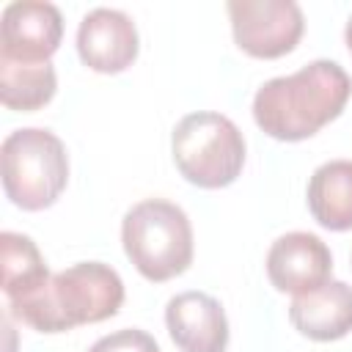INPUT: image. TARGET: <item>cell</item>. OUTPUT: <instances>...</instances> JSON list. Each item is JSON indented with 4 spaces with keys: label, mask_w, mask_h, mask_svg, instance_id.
<instances>
[{
    "label": "cell",
    "mask_w": 352,
    "mask_h": 352,
    "mask_svg": "<svg viewBox=\"0 0 352 352\" xmlns=\"http://www.w3.org/2000/svg\"><path fill=\"white\" fill-rule=\"evenodd\" d=\"M226 8L236 47L253 58L270 60L292 52L305 30L294 0H231Z\"/></svg>",
    "instance_id": "obj_6"
},
{
    "label": "cell",
    "mask_w": 352,
    "mask_h": 352,
    "mask_svg": "<svg viewBox=\"0 0 352 352\" xmlns=\"http://www.w3.org/2000/svg\"><path fill=\"white\" fill-rule=\"evenodd\" d=\"M58 74L52 63H16L0 58V102L8 110L33 113L52 102Z\"/></svg>",
    "instance_id": "obj_13"
},
{
    "label": "cell",
    "mask_w": 352,
    "mask_h": 352,
    "mask_svg": "<svg viewBox=\"0 0 352 352\" xmlns=\"http://www.w3.org/2000/svg\"><path fill=\"white\" fill-rule=\"evenodd\" d=\"M0 256H3V294H6V300L25 297L50 280V270L44 264V256L28 234L3 231L0 234Z\"/></svg>",
    "instance_id": "obj_14"
},
{
    "label": "cell",
    "mask_w": 352,
    "mask_h": 352,
    "mask_svg": "<svg viewBox=\"0 0 352 352\" xmlns=\"http://www.w3.org/2000/svg\"><path fill=\"white\" fill-rule=\"evenodd\" d=\"M63 38L58 6L44 0H16L0 14V58L16 63H50Z\"/></svg>",
    "instance_id": "obj_7"
},
{
    "label": "cell",
    "mask_w": 352,
    "mask_h": 352,
    "mask_svg": "<svg viewBox=\"0 0 352 352\" xmlns=\"http://www.w3.org/2000/svg\"><path fill=\"white\" fill-rule=\"evenodd\" d=\"M352 96V80L336 60L319 58L286 77L267 80L253 96V121L275 140L297 143L336 121Z\"/></svg>",
    "instance_id": "obj_1"
},
{
    "label": "cell",
    "mask_w": 352,
    "mask_h": 352,
    "mask_svg": "<svg viewBox=\"0 0 352 352\" xmlns=\"http://www.w3.org/2000/svg\"><path fill=\"white\" fill-rule=\"evenodd\" d=\"M3 190L25 212L52 206L69 182V154L63 140L41 126L14 129L0 146Z\"/></svg>",
    "instance_id": "obj_4"
},
{
    "label": "cell",
    "mask_w": 352,
    "mask_h": 352,
    "mask_svg": "<svg viewBox=\"0 0 352 352\" xmlns=\"http://www.w3.org/2000/svg\"><path fill=\"white\" fill-rule=\"evenodd\" d=\"M333 256L330 248L308 231H289L278 236L267 250V278L278 292L305 294L330 280Z\"/></svg>",
    "instance_id": "obj_9"
},
{
    "label": "cell",
    "mask_w": 352,
    "mask_h": 352,
    "mask_svg": "<svg viewBox=\"0 0 352 352\" xmlns=\"http://www.w3.org/2000/svg\"><path fill=\"white\" fill-rule=\"evenodd\" d=\"M121 242L135 270L154 283L170 280L192 264L190 217L165 198L138 201L121 220Z\"/></svg>",
    "instance_id": "obj_3"
},
{
    "label": "cell",
    "mask_w": 352,
    "mask_h": 352,
    "mask_svg": "<svg viewBox=\"0 0 352 352\" xmlns=\"http://www.w3.org/2000/svg\"><path fill=\"white\" fill-rule=\"evenodd\" d=\"M344 41H346V47H349V52H352V14H349L346 28H344Z\"/></svg>",
    "instance_id": "obj_16"
},
{
    "label": "cell",
    "mask_w": 352,
    "mask_h": 352,
    "mask_svg": "<svg viewBox=\"0 0 352 352\" xmlns=\"http://www.w3.org/2000/svg\"><path fill=\"white\" fill-rule=\"evenodd\" d=\"M124 302L121 275L102 261H77L50 275L36 292L8 300L11 314L38 333H66L80 324L104 322Z\"/></svg>",
    "instance_id": "obj_2"
},
{
    "label": "cell",
    "mask_w": 352,
    "mask_h": 352,
    "mask_svg": "<svg viewBox=\"0 0 352 352\" xmlns=\"http://www.w3.org/2000/svg\"><path fill=\"white\" fill-rule=\"evenodd\" d=\"M88 352H160V344L146 330L124 327V330H116V333L94 341Z\"/></svg>",
    "instance_id": "obj_15"
},
{
    "label": "cell",
    "mask_w": 352,
    "mask_h": 352,
    "mask_svg": "<svg viewBox=\"0 0 352 352\" xmlns=\"http://www.w3.org/2000/svg\"><path fill=\"white\" fill-rule=\"evenodd\" d=\"M289 322L311 341H338L352 330V286L327 280L314 292L297 294L289 305Z\"/></svg>",
    "instance_id": "obj_11"
},
{
    "label": "cell",
    "mask_w": 352,
    "mask_h": 352,
    "mask_svg": "<svg viewBox=\"0 0 352 352\" xmlns=\"http://www.w3.org/2000/svg\"><path fill=\"white\" fill-rule=\"evenodd\" d=\"M170 154L179 173L204 190H220L236 182L245 168V138L239 126L214 110L187 113L170 135Z\"/></svg>",
    "instance_id": "obj_5"
},
{
    "label": "cell",
    "mask_w": 352,
    "mask_h": 352,
    "mask_svg": "<svg viewBox=\"0 0 352 352\" xmlns=\"http://www.w3.org/2000/svg\"><path fill=\"white\" fill-rule=\"evenodd\" d=\"M165 324L182 352H226L228 319L223 305L206 292H182L165 305Z\"/></svg>",
    "instance_id": "obj_10"
},
{
    "label": "cell",
    "mask_w": 352,
    "mask_h": 352,
    "mask_svg": "<svg viewBox=\"0 0 352 352\" xmlns=\"http://www.w3.org/2000/svg\"><path fill=\"white\" fill-rule=\"evenodd\" d=\"M308 209L327 231L352 228V160H330L308 179Z\"/></svg>",
    "instance_id": "obj_12"
},
{
    "label": "cell",
    "mask_w": 352,
    "mask_h": 352,
    "mask_svg": "<svg viewBox=\"0 0 352 352\" xmlns=\"http://www.w3.org/2000/svg\"><path fill=\"white\" fill-rule=\"evenodd\" d=\"M140 50L138 28L129 14L118 8H94L80 19L77 55L99 74H118L135 63Z\"/></svg>",
    "instance_id": "obj_8"
}]
</instances>
